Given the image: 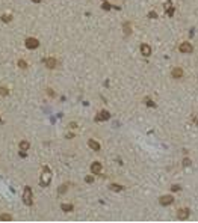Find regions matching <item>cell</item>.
Segmentation results:
<instances>
[{
  "label": "cell",
  "mask_w": 198,
  "mask_h": 223,
  "mask_svg": "<svg viewBox=\"0 0 198 223\" xmlns=\"http://www.w3.org/2000/svg\"><path fill=\"white\" fill-rule=\"evenodd\" d=\"M50 181H51V172H50L49 167H44L42 169V175H41V186L47 187L50 184Z\"/></svg>",
  "instance_id": "7a4b0ae2"
},
{
  "label": "cell",
  "mask_w": 198,
  "mask_h": 223,
  "mask_svg": "<svg viewBox=\"0 0 198 223\" xmlns=\"http://www.w3.org/2000/svg\"><path fill=\"white\" fill-rule=\"evenodd\" d=\"M20 149H21V151H27L29 149V142H26V140L20 142Z\"/></svg>",
  "instance_id": "5bb4252c"
},
{
  "label": "cell",
  "mask_w": 198,
  "mask_h": 223,
  "mask_svg": "<svg viewBox=\"0 0 198 223\" xmlns=\"http://www.w3.org/2000/svg\"><path fill=\"white\" fill-rule=\"evenodd\" d=\"M171 75H173V78H182L183 77V69L182 68H174L173 71H171Z\"/></svg>",
  "instance_id": "9c48e42d"
},
{
  "label": "cell",
  "mask_w": 198,
  "mask_h": 223,
  "mask_svg": "<svg viewBox=\"0 0 198 223\" xmlns=\"http://www.w3.org/2000/svg\"><path fill=\"white\" fill-rule=\"evenodd\" d=\"M88 145H89V148L91 149H94V151H100V145L95 142V140H92V139H89L88 140Z\"/></svg>",
  "instance_id": "7c38bea8"
},
{
  "label": "cell",
  "mask_w": 198,
  "mask_h": 223,
  "mask_svg": "<svg viewBox=\"0 0 198 223\" xmlns=\"http://www.w3.org/2000/svg\"><path fill=\"white\" fill-rule=\"evenodd\" d=\"M110 6H112V5H109V3L106 2V3H103L101 8H103V9H106V11H109V9H110Z\"/></svg>",
  "instance_id": "7402d4cb"
},
{
  "label": "cell",
  "mask_w": 198,
  "mask_h": 223,
  "mask_svg": "<svg viewBox=\"0 0 198 223\" xmlns=\"http://www.w3.org/2000/svg\"><path fill=\"white\" fill-rule=\"evenodd\" d=\"M171 190H173V192H179L180 187H179V186H173V187H171Z\"/></svg>",
  "instance_id": "484cf974"
},
{
  "label": "cell",
  "mask_w": 198,
  "mask_h": 223,
  "mask_svg": "<svg viewBox=\"0 0 198 223\" xmlns=\"http://www.w3.org/2000/svg\"><path fill=\"white\" fill-rule=\"evenodd\" d=\"M61 209H62V211H65V213H70V211H73V205L71 204H62L61 205Z\"/></svg>",
  "instance_id": "4fadbf2b"
},
{
  "label": "cell",
  "mask_w": 198,
  "mask_h": 223,
  "mask_svg": "<svg viewBox=\"0 0 198 223\" xmlns=\"http://www.w3.org/2000/svg\"><path fill=\"white\" fill-rule=\"evenodd\" d=\"M145 103H147V106H148V107H154V103L151 101L150 98H147V100H145Z\"/></svg>",
  "instance_id": "44dd1931"
},
{
  "label": "cell",
  "mask_w": 198,
  "mask_h": 223,
  "mask_svg": "<svg viewBox=\"0 0 198 223\" xmlns=\"http://www.w3.org/2000/svg\"><path fill=\"white\" fill-rule=\"evenodd\" d=\"M2 20H3L5 23H8V21H11V15H3V17H2Z\"/></svg>",
  "instance_id": "603a6c76"
},
{
  "label": "cell",
  "mask_w": 198,
  "mask_h": 223,
  "mask_svg": "<svg viewBox=\"0 0 198 223\" xmlns=\"http://www.w3.org/2000/svg\"><path fill=\"white\" fill-rule=\"evenodd\" d=\"M148 17H150V18H156V17H157V14H156V12H150Z\"/></svg>",
  "instance_id": "4316f807"
},
{
  "label": "cell",
  "mask_w": 198,
  "mask_h": 223,
  "mask_svg": "<svg viewBox=\"0 0 198 223\" xmlns=\"http://www.w3.org/2000/svg\"><path fill=\"white\" fill-rule=\"evenodd\" d=\"M141 53H142L145 57L151 56V47H150L148 44H142V45H141Z\"/></svg>",
  "instance_id": "ba28073f"
},
{
  "label": "cell",
  "mask_w": 198,
  "mask_h": 223,
  "mask_svg": "<svg viewBox=\"0 0 198 223\" xmlns=\"http://www.w3.org/2000/svg\"><path fill=\"white\" fill-rule=\"evenodd\" d=\"M0 122H2V119H0Z\"/></svg>",
  "instance_id": "4dcf8cb0"
},
{
  "label": "cell",
  "mask_w": 198,
  "mask_h": 223,
  "mask_svg": "<svg viewBox=\"0 0 198 223\" xmlns=\"http://www.w3.org/2000/svg\"><path fill=\"white\" fill-rule=\"evenodd\" d=\"M179 219L180 220H184V219H188L189 217V209L188 208H182V209H179Z\"/></svg>",
  "instance_id": "30bf717a"
},
{
  "label": "cell",
  "mask_w": 198,
  "mask_h": 223,
  "mask_svg": "<svg viewBox=\"0 0 198 223\" xmlns=\"http://www.w3.org/2000/svg\"><path fill=\"white\" fill-rule=\"evenodd\" d=\"M44 65H45L47 68L53 69V68L58 67V61H56L55 57H47V59H44Z\"/></svg>",
  "instance_id": "8992f818"
},
{
  "label": "cell",
  "mask_w": 198,
  "mask_h": 223,
  "mask_svg": "<svg viewBox=\"0 0 198 223\" xmlns=\"http://www.w3.org/2000/svg\"><path fill=\"white\" fill-rule=\"evenodd\" d=\"M70 127H71V128H77V124H76V122H71Z\"/></svg>",
  "instance_id": "f1b7e54d"
},
{
  "label": "cell",
  "mask_w": 198,
  "mask_h": 223,
  "mask_svg": "<svg viewBox=\"0 0 198 223\" xmlns=\"http://www.w3.org/2000/svg\"><path fill=\"white\" fill-rule=\"evenodd\" d=\"M18 67H20V68H23V69H26V68H27V63L20 59V61H18Z\"/></svg>",
  "instance_id": "e0dca14e"
},
{
  "label": "cell",
  "mask_w": 198,
  "mask_h": 223,
  "mask_svg": "<svg viewBox=\"0 0 198 223\" xmlns=\"http://www.w3.org/2000/svg\"><path fill=\"white\" fill-rule=\"evenodd\" d=\"M32 2H35V3H39V2H41V0H32Z\"/></svg>",
  "instance_id": "f546056e"
},
{
  "label": "cell",
  "mask_w": 198,
  "mask_h": 223,
  "mask_svg": "<svg viewBox=\"0 0 198 223\" xmlns=\"http://www.w3.org/2000/svg\"><path fill=\"white\" fill-rule=\"evenodd\" d=\"M91 172L94 173V175H98L101 172V163H98V161H94L91 165Z\"/></svg>",
  "instance_id": "52a82bcc"
},
{
  "label": "cell",
  "mask_w": 198,
  "mask_h": 223,
  "mask_svg": "<svg viewBox=\"0 0 198 223\" xmlns=\"http://www.w3.org/2000/svg\"><path fill=\"white\" fill-rule=\"evenodd\" d=\"M106 119H109V113L106 110H101L100 113L95 116V121H106Z\"/></svg>",
  "instance_id": "8fae6325"
},
{
  "label": "cell",
  "mask_w": 198,
  "mask_h": 223,
  "mask_svg": "<svg viewBox=\"0 0 198 223\" xmlns=\"http://www.w3.org/2000/svg\"><path fill=\"white\" fill-rule=\"evenodd\" d=\"M67 187H68L67 184H64V186H62L61 188H59V192H58V193H59V194H62V193H65V192H67Z\"/></svg>",
  "instance_id": "d6986e66"
},
{
  "label": "cell",
  "mask_w": 198,
  "mask_h": 223,
  "mask_svg": "<svg viewBox=\"0 0 198 223\" xmlns=\"http://www.w3.org/2000/svg\"><path fill=\"white\" fill-rule=\"evenodd\" d=\"M179 50H180V53H183V54H190L194 51V47H192V44H190V42H182Z\"/></svg>",
  "instance_id": "3957f363"
},
{
  "label": "cell",
  "mask_w": 198,
  "mask_h": 223,
  "mask_svg": "<svg viewBox=\"0 0 198 223\" xmlns=\"http://www.w3.org/2000/svg\"><path fill=\"white\" fill-rule=\"evenodd\" d=\"M12 217H11V216L9 214H2V216H0V220H11Z\"/></svg>",
  "instance_id": "ffe728a7"
},
{
  "label": "cell",
  "mask_w": 198,
  "mask_h": 223,
  "mask_svg": "<svg viewBox=\"0 0 198 223\" xmlns=\"http://www.w3.org/2000/svg\"><path fill=\"white\" fill-rule=\"evenodd\" d=\"M47 94H49L50 97H55V92H53V90H51V89H47Z\"/></svg>",
  "instance_id": "83f0119b"
},
{
  "label": "cell",
  "mask_w": 198,
  "mask_h": 223,
  "mask_svg": "<svg viewBox=\"0 0 198 223\" xmlns=\"http://www.w3.org/2000/svg\"><path fill=\"white\" fill-rule=\"evenodd\" d=\"M174 202V198L171 194H166V196H162V198L159 199V204L163 205V207H166V205H171Z\"/></svg>",
  "instance_id": "5b68a950"
},
{
  "label": "cell",
  "mask_w": 198,
  "mask_h": 223,
  "mask_svg": "<svg viewBox=\"0 0 198 223\" xmlns=\"http://www.w3.org/2000/svg\"><path fill=\"white\" fill-rule=\"evenodd\" d=\"M109 187H110L112 192H121L123 190V186H118V184H110Z\"/></svg>",
  "instance_id": "9a60e30c"
},
{
  "label": "cell",
  "mask_w": 198,
  "mask_h": 223,
  "mask_svg": "<svg viewBox=\"0 0 198 223\" xmlns=\"http://www.w3.org/2000/svg\"><path fill=\"white\" fill-rule=\"evenodd\" d=\"M23 202L26 205H32L34 204V194H32V188L29 186H26L24 187V192H23Z\"/></svg>",
  "instance_id": "6da1fadb"
},
{
  "label": "cell",
  "mask_w": 198,
  "mask_h": 223,
  "mask_svg": "<svg viewBox=\"0 0 198 223\" xmlns=\"http://www.w3.org/2000/svg\"><path fill=\"white\" fill-rule=\"evenodd\" d=\"M85 181H86L88 184H91V182L94 181V176H86V178H85Z\"/></svg>",
  "instance_id": "cb8c5ba5"
},
{
  "label": "cell",
  "mask_w": 198,
  "mask_h": 223,
  "mask_svg": "<svg viewBox=\"0 0 198 223\" xmlns=\"http://www.w3.org/2000/svg\"><path fill=\"white\" fill-rule=\"evenodd\" d=\"M189 165H190V160L189 158H184L183 160V166H189Z\"/></svg>",
  "instance_id": "d4e9b609"
},
{
  "label": "cell",
  "mask_w": 198,
  "mask_h": 223,
  "mask_svg": "<svg viewBox=\"0 0 198 223\" xmlns=\"http://www.w3.org/2000/svg\"><path fill=\"white\" fill-rule=\"evenodd\" d=\"M8 94H9V90L6 88H0V95H2V97H6Z\"/></svg>",
  "instance_id": "ac0fdd59"
},
{
  "label": "cell",
  "mask_w": 198,
  "mask_h": 223,
  "mask_svg": "<svg viewBox=\"0 0 198 223\" xmlns=\"http://www.w3.org/2000/svg\"><path fill=\"white\" fill-rule=\"evenodd\" d=\"M38 45H39V42H38V39H36V38H27V39H26V47H27L29 50L36 48Z\"/></svg>",
  "instance_id": "277c9868"
},
{
  "label": "cell",
  "mask_w": 198,
  "mask_h": 223,
  "mask_svg": "<svg viewBox=\"0 0 198 223\" xmlns=\"http://www.w3.org/2000/svg\"><path fill=\"white\" fill-rule=\"evenodd\" d=\"M130 32H132V27H130V24H129V23H124V33H126V35H129Z\"/></svg>",
  "instance_id": "2e32d148"
}]
</instances>
